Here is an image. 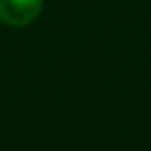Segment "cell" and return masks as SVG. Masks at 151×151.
<instances>
[{
	"mask_svg": "<svg viewBox=\"0 0 151 151\" xmlns=\"http://www.w3.org/2000/svg\"><path fill=\"white\" fill-rule=\"evenodd\" d=\"M43 9V0H0V22L9 27L32 23Z\"/></svg>",
	"mask_w": 151,
	"mask_h": 151,
	"instance_id": "cell-1",
	"label": "cell"
}]
</instances>
